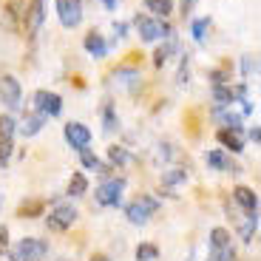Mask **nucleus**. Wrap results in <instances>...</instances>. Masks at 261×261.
Returning a JSON list of instances; mask_svg holds the SVG:
<instances>
[{"mask_svg": "<svg viewBox=\"0 0 261 261\" xmlns=\"http://www.w3.org/2000/svg\"><path fill=\"white\" fill-rule=\"evenodd\" d=\"M57 6V17L65 29H77L83 23V3L80 0H54Z\"/></svg>", "mask_w": 261, "mask_h": 261, "instance_id": "nucleus-6", "label": "nucleus"}, {"mask_svg": "<svg viewBox=\"0 0 261 261\" xmlns=\"http://www.w3.org/2000/svg\"><path fill=\"white\" fill-rule=\"evenodd\" d=\"M114 32H117V37H125V32H128V26H125V23H114Z\"/></svg>", "mask_w": 261, "mask_h": 261, "instance_id": "nucleus-36", "label": "nucleus"}, {"mask_svg": "<svg viewBox=\"0 0 261 261\" xmlns=\"http://www.w3.org/2000/svg\"><path fill=\"white\" fill-rule=\"evenodd\" d=\"M9 156H12V145H0V165H9Z\"/></svg>", "mask_w": 261, "mask_h": 261, "instance_id": "nucleus-34", "label": "nucleus"}, {"mask_svg": "<svg viewBox=\"0 0 261 261\" xmlns=\"http://www.w3.org/2000/svg\"><path fill=\"white\" fill-rule=\"evenodd\" d=\"M233 199L242 204L244 210H247V216H258V196H255L253 188H244V185H239V188L233 190Z\"/></svg>", "mask_w": 261, "mask_h": 261, "instance_id": "nucleus-11", "label": "nucleus"}, {"mask_svg": "<svg viewBox=\"0 0 261 261\" xmlns=\"http://www.w3.org/2000/svg\"><path fill=\"white\" fill-rule=\"evenodd\" d=\"M85 51L91 54V57H97V60H102L105 54H108V43L102 40V34H97V32H91V34H85Z\"/></svg>", "mask_w": 261, "mask_h": 261, "instance_id": "nucleus-15", "label": "nucleus"}, {"mask_svg": "<svg viewBox=\"0 0 261 261\" xmlns=\"http://www.w3.org/2000/svg\"><path fill=\"white\" fill-rule=\"evenodd\" d=\"M46 253H48V242L26 236V239H20L12 247V261H43Z\"/></svg>", "mask_w": 261, "mask_h": 261, "instance_id": "nucleus-1", "label": "nucleus"}, {"mask_svg": "<svg viewBox=\"0 0 261 261\" xmlns=\"http://www.w3.org/2000/svg\"><path fill=\"white\" fill-rule=\"evenodd\" d=\"M20 83L12 77V74H3L0 77V102L6 105L9 111H17L20 108Z\"/></svg>", "mask_w": 261, "mask_h": 261, "instance_id": "nucleus-8", "label": "nucleus"}, {"mask_svg": "<svg viewBox=\"0 0 261 261\" xmlns=\"http://www.w3.org/2000/svg\"><path fill=\"white\" fill-rule=\"evenodd\" d=\"M159 258V247L156 244H139L137 247V261H156Z\"/></svg>", "mask_w": 261, "mask_h": 261, "instance_id": "nucleus-23", "label": "nucleus"}, {"mask_svg": "<svg viewBox=\"0 0 261 261\" xmlns=\"http://www.w3.org/2000/svg\"><path fill=\"white\" fill-rule=\"evenodd\" d=\"M40 213H43V202H23L20 204V216L23 219H34Z\"/></svg>", "mask_w": 261, "mask_h": 261, "instance_id": "nucleus-27", "label": "nucleus"}, {"mask_svg": "<svg viewBox=\"0 0 261 261\" xmlns=\"http://www.w3.org/2000/svg\"><path fill=\"white\" fill-rule=\"evenodd\" d=\"M188 63H190V57L185 54V57H182V65H179V74H176V83H179V85H188Z\"/></svg>", "mask_w": 261, "mask_h": 261, "instance_id": "nucleus-32", "label": "nucleus"}, {"mask_svg": "<svg viewBox=\"0 0 261 261\" xmlns=\"http://www.w3.org/2000/svg\"><path fill=\"white\" fill-rule=\"evenodd\" d=\"M193 3H196V0H182V14H188L190 9H193Z\"/></svg>", "mask_w": 261, "mask_h": 261, "instance_id": "nucleus-37", "label": "nucleus"}, {"mask_svg": "<svg viewBox=\"0 0 261 261\" xmlns=\"http://www.w3.org/2000/svg\"><path fill=\"white\" fill-rule=\"evenodd\" d=\"M145 9L159 14V17H168L173 12V0H145Z\"/></svg>", "mask_w": 261, "mask_h": 261, "instance_id": "nucleus-17", "label": "nucleus"}, {"mask_svg": "<svg viewBox=\"0 0 261 261\" xmlns=\"http://www.w3.org/2000/svg\"><path fill=\"white\" fill-rule=\"evenodd\" d=\"M242 71H244V77H255V74H258V57H255V54H244L242 57Z\"/></svg>", "mask_w": 261, "mask_h": 261, "instance_id": "nucleus-25", "label": "nucleus"}, {"mask_svg": "<svg viewBox=\"0 0 261 261\" xmlns=\"http://www.w3.org/2000/svg\"><path fill=\"white\" fill-rule=\"evenodd\" d=\"M108 159H111V162L114 165H119V168H122V165L125 162H128V150H125V148H119V145H114V148H108Z\"/></svg>", "mask_w": 261, "mask_h": 261, "instance_id": "nucleus-28", "label": "nucleus"}, {"mask_svg": "<svg viewBox=\"0 0 261 261\" xmlns=\"http://www.w3.org/2000/svg\"><path fill=\"white\" fill-rule=\"evenodd\" d=\"M74 222H77V207H71V204H57V207L46 216L48 230H68Z\"/></svg>", "mask_w": 261, "mask_h": 261, "instance_id": "nucleus-7", "label": "nucleus"}, {"mask_svg": "<svg viewBox=\"0 0 261 261\" xmlns=\"http://www.w3.org/2000/svg\"><path fill=\"white\" fill-rule=\"evenodd\" d=\"M159 210V199H153V196H139L137 202H130L128 210H125V216H128L130 224H145L150 219V216Z\"/></svg>", "mask_w": 261, "mask_h": 261, "instance_id": "nucleus-4", "label": "nucleus"}, {"mask_svg": "<svg viewBox=\"0 0 261 261\" xmlns=\"http://www.w3.org/2000/svg\"><path fill=\"white\" fill-rule=\"evenodd\" d=\"M65 139H68V145H71L74 150H83V148H88V142H91V130H88V125H83V122H68L65 125Z\"/></svg>", "mask_w": 261, "mask_h": 261, "instance_id": "nucleus-10", "label": "nucleus"}, {"mask_svg": "<svg viewBox=\"0 0 261 261\" xmlns=\"http://www.w3.org/2000/svg\"><path fill=\"white\" fill-rule=\"evenodd\" d=\"M216 119H219V122H224L227 125V128H239V125H242V117H236V114H230V111H216Z\"/></svg>", "mask_w": 261, "mask_h": 261, "instance_id": "nucleus-29", "label": "nucleus"}, {"mask_svg": "<svg viewBox=\"0 0 261 261\" xmlns=\"http://www.w3.org/2000/svg\"><path fill=\"white\" fill-rule=\"evenodd\" d=\"M102 3H105L108 9H117V3H119V0H102Z\"/></svg>", "mask_w": 261, "mask_h": 261, "instance_id": "nucleus-39", "label": "nucleus"}, {"mask_svg": "<svg viewBox=\"0 0 261 261\" xmlns=\"http://www.w3.org/2000/svg\"><path fill=\"white\" fill-rule=\"evenodd\" d=\"M134 26H137L139 34H142L145 43H153V40H159V37H170L168 23H165V20H156V17H148V14H137Z\"/></svg>", "mask_w": 261, "mask_h": 261, "instance_id": "nucleus-3", "label": "nucleus"}, {"mask_svg": "<svg viewBox=\"0 0 261 261\" xmlns=\"http://www.w3.org/2000/svg\"><path fill=\"white\" fill-rule=\"evenodd\" d=\"M219 142H222L224 148H230L233 153H242V150H244L242 128H222V130H219Z\"/></svg>", "mask_w": 261, "mask_h": 261, "instance_id": "nucleus-12", "label": "nucleus"}, {"mask_svg": "<svg viewBox=\"0 0 261 261\" xmlns=\"http://www.w3.org/2000/svg\"><path fill=\"white\" fill-rule=\"evenodd\" d=\"M43 20H46V3L43 0H32V6H29V34L32 37L40 32Z\"/></svg>", "mask_w": 261, "mask_h": 261, "instance_id": "nucleus-14", "label": "nucleus"}, {"mask_svg": "<svg viewBox=\"0 0 261 261\" xmlns=\"http://www.w3.org/2000/svg\"><path fill=\"white\" fill-rule=\"evenodd\" d=\"M255 230H258V216H247V222L242 224V242H253Z\"/></svg>", "mask_w": 261, "mask_h": 261, "instance_id": "nucleus-26", "label": "nucleus"}, {"mask_svg": "<svg viewBox=\"0 0 261 261\" xmlns=\"http://www.w3.org/2000/svg\"><path fill=\"white\" fill-rule=\"evenodd\" d=\"M210 83H213V85H224V83H227V71H222V68L210 71Z\"/></svg>", "mask_w": 261, "mask_h": 261, "instance_id": "nucleus-33", "label": "nucleus"}, {"mask_svg": "<svg viewBox=\"0 0 261 261\" xmlns=\"http://www.w3.org/2000/svg\"><path fill=\"white\" fill-rule=\"evenodd\" d=\"M210 261H233V244L224 227L210 230Z\"/></svg>", "mask_w": 261, "mask_h": 261, "instance_id": "nucleus-5", "label": "nucleus"}, {"mask_svg": "<svg viewBox=\"0 0 261 261\" xmlns=\"http://www.w3.org/2000/svg\"><path fill=\"white\" fill-rule=\"evenodd\" d=\"M80 162H83V168H88V170H99V173H108V170H111V168H105V165L99 162V159L94 156V153H91L88 148L80 150Z\"/></svg>", "mask_w": 261, "mask_h": 261, "instance_id": "nucleus-16", "label": "nucleus"}, {"mask_svg": "<svg viewBox=\"0 0 261 261\" xmlns=\"http://www.w3.org/2000/svg\"><path fill=\"white\" fill-rule=\"evenodd\" d=\"M85 190H88V179H85L83 173H74V176L68 179V196H83Z\"/></svg>", "mask_w": 261, "mask_h": 261, "instance_id": "nucleus-22", "label": "nucleus"}, {"mask_svg": "<svg viewBox=\"0 0 261 261\" xmlns=\"http://www.w3.org/2000/svg\"><path fill=\"white\" fill-rule=\"evenodd\" d=\"M0 202H3V199H0Z\"/></svg>", "mask_w": 261, "mask_h": 261, "instance_id": "nucleus-41", "label": "nucleus"}, {"mask_svg": "<svg viewBox=\"0 0 261 261\" xmlns=\"http://www.w3.org/2000/svg\"><path fill=\"white\" fill-rule=\"evenodd\" d=\"M43 125H46V117H43V114H26L23 122L17 125V130L29 139V137H37L40 130H43Z\"/></svg>", "mask_w": 261, "mask_h": 261, "instance_id": "nucleus-13", "label": "nucleus"}, {"mask_svg": "<svg viewBox=\"0 0 261 261\" xmlns=\"http://www.w3.org/2000/svg\"><path fill=\"white\" fill-rule=\"evenodd\" d=\"M91 261H111L108 255H91Z\"/></svg>", "mask_w": 261, "mask_h": 261, "instance_id": "nucleus-40", "label": "nucleus"}, {"mask_svg": "<svg viewBox=\"0 0 261 261\" xmlns=\"http://www.w3.org/2000/svg\"><path fill=\"white\" fill-rule=\"evenodd\" d=\"M170 51H176V43H173V40H170L168 46H162L156 54H153V63H156V65H165V63H168V54H170Z\"/></svg>", "mask_w": 261, "mask_h": 261, "instance_id": "nucleus-30", "label": "nucleus"}, {"mask_svg": "<svg viewBox=\"0 0 261 261\" xmlns=\"http://www.w3.org/2000/svg\"><path fill=\"white\" fill-rule=\"evenodd\" d=\"M114 83L134 85V83H139V71L137 68H119V71H114Z\"/></svg>", "mask_w": 261, "mask_h": 261, "instance_id": "nucleus-21", "label": "nucleus"}, {"mask_svg": "<svg viewBox=\"0 0 261 261\" xmlns=\"http://www.w3.org/2000/svg\"><path fill=\"white\" fill-rule=\"evenodd\" d=\"M185 179H188V170H182V168L165 170V173H162V188H173V185L185 182Z\"/></svg>", "mask_w": 261, "mask_h": 261, "instance_id": "nucleus-20", "label": "nucleus"}, {"mask_svg": "<svg viewBox=\"0 0 261 261\" xmlns=\"http://www.w3.org/2000/svg\"><path fill=\"white\" fill-rule=\"evenodd\" d=\"M207 165H210L213 170H236L222 150H210V153H207Z\"/></svg>", "mask_w": 261, "mask_h": 261, "instance_id": "nucleus-18", "label": "nucleus"}, {"mask_svg": "<svg viewBox=\"0 0 261 261\" xmlns=\"http://www.w3.org/2000/svg\"><path fill=\"white\" fill-rule=\"evenodd\" d=\"M14 130H17V125L12 117H0V145H12Z\"/></svg>", "mask_w": 261, "mask_h": 261, "instance_id": "nucleus-19", "label": "nucleus"}, {"mask_svg": "<svg viewBox=\"0 0 261 261\" xmlns=\"http://www.w3.org/2000/svg\"><path fill=\"white\" fill-rule=\"evenodd\" d=\"M122 190H125V179L122 176L105 179V182L94 190V199H97L102 207H117V204L122 202Z\"/></svg>", "mask_w": 261, "mask_h": 261, "instance_id": "nucleus-2", "label": "nucleus"}, {"mask_svg": "<svg viewBox=\"0 0 261 261\" xmlns=\"http://www.w3.org/2000/svg\"><path fill=\"white\" fill-rule=\"evenodd\" d=\"M6 244H9V230L0 227V250H6Z\"/></svg>", "mask_w": 261, "mask_h": 261, "instance_id": "nucleus-35", "label": "nucleus"}, {"mask_svg": "<svg viewBox=\"0 0 261 261\" xmlns=\"http://www.w3.org/2000/svg\"><path fill=\"white\" fill-rule=\"evenodd\" d=\"M105 130H114V128H119V119H117V114H114V108L111 105H105Z\"/></svg>", "mask_w": 261, "mask_h": 261, "instance_id": "nucleus-31", "label": "nucleus"}, {"mask_svg": "<svg viewBox=\"0 0 261 261\" xmlns=\"http://www.w3.org/2000/svg\"><path fill=\"white\" fill-rule=\"evenodd\" d=\"M34 105H37V114H43V117H60V111H63V99L54 91H37Z\"/></svg>", "mask_w": 261, "mask_h": 261, "instance_id": "nucleus-9", "label": "nucleus"}, {"mask_svg": "<svg viewBox=\"0 0 261 261\" xmlns=\"http://www.w3.org/2000/svg\"><path fill=\"white\" fill-rule=\"evenodd\" d=\"M250 139H253V142H258V139H261V130L253 128V130H250Z\"/></svg>", "mask_w": 261, "mask_h": 261, "instance_id": "nucleus-38", "label": "nucleus"}, {"mask_svg": "<svg viewBox=\"0 0 261 261\" xmlns=\"http://www.w3.org/2000/svg\"><path fill=\"white\" fill-rule=\"evenodd\" d=\"M207 29H210V20H207V17L193 20V26H190V34H193L196 43H204V34H207Z\"/></svg>", "mask_w": 261, "mask_h": 261, "instance_id": "nucleus-24", "label": "nucleus"}]
</instances>
